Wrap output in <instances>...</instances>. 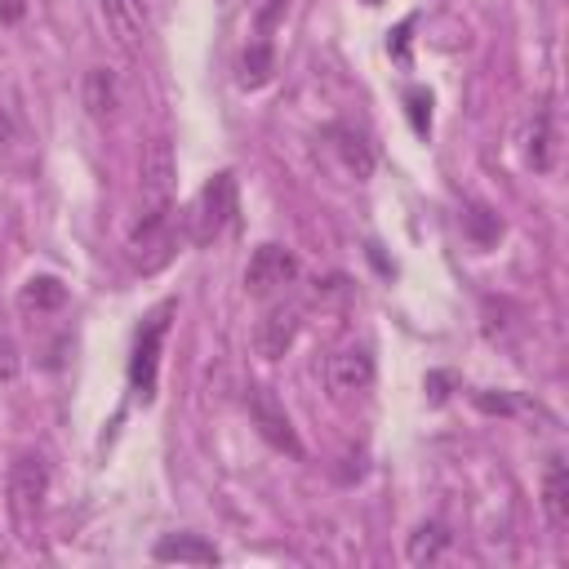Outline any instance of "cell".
<instances>
[{
    "label": "cell",
    "instance_id": "cell-1",
    "mask_svg": "<svg viewBox=\"0 0 569 569\" xmlns=\"http://www.w3.org/2000/svg\"><path fill=\"white\" fill-rule=\"evenodd\" d=\"M173 187H178V160H173V142L169 138H151V147L142 151V169H138V222H133V240L142 244L160 231H169V213H173Z\"/></svg>",
    "mask_w": 569,
    "mask_h": 569
},
{
    "label": "cell",
    "instance_id": "cell-2",
    "mask_svg": "<svg viewBox=\"0 0 569 569\" xmlns=\"http://www.w3.org/2000/svg\"><path fill=\"white\" fill-rule=\"evenodd\" d=\"M178 311V302H160L156 311L142 316L138 333H133V356H129V387L142 405L156 400V382H160V347H164V333H169V316Z\"/></svg>",
    "mask_w": 569,
    "mask_h": 569
},
{
    "label": "cell",
    "instance_id": "cell-3",
    "mask_svg": "<svg viewBox=\"0 0 569 569\" xmlns=\"http://www.w3.org/2000/svg\"><path fill=\"white\" fill-rule=\"evenodd\" d=\"M236 200H240V191H236V173L231 169H218L204 187H200V196H196V204H191V213H187V236H191V244H213L222 231H227V222L236 218Z\"/></svg>",
    "mask_w": 569,
    "mask_h": 569
},
{
    "label": "cell",
    "instance_id": "cell-4",
    "mask_svg": "<svg viewBox=\"0 0 569 569\" xmlns=\"http://www.w3.org/2000/svg\"><path fill=\"white\" fill-rule=\"evenodd\" d=\"M49 498V462L40 453H18L9 462V511L27 529Z\"/></svg>",
    "mask_w": 569,
    "mask_h": 569
},
{
    "label": "cell",
    "instance_id": "cell-5",
    "mask_svg": "<svg viewBox=\"0 0 569 569\" xmlns=\"http://www.w3.org/2000/svg\"><path fill=\"white\" fill-rule=\"evenodd\" d=\"M244 405H249V418H253L258 436H262L271 449L289 453V458H307V449H302V440H298V431H293V422H289L284 405H280V400H276L267 387H249Z\"/></svg>",
    "mask_w": 569,
    "mask_h": 569
},
{
    "label": "cell",
    "instance_id": "cell-6",
    "mask_svg": "<svg viewBox=\"0 0 569 569\" xmlns=\"http://www.w3.org/2000/svg\"><path fill=\"white\" fill-rule=\"evenodd\" d=\"M293 280H298V258H293V249H284V244H276V240H267V244L253 249V258H249V267H244V289H249L253 298H267V293H276V289H284V284H293Z\"/></svg>",
    "mask_w": 569,
    "mask_h": 569
},
{
    "label": "cell",
    "instance_id": "cell-7",
    "mask_svg": "<svg viewBox=\"0 0 569 569\" xmlns=\"http://www.w3.org/2000/svg\"><path fill=\"white\" fill-rule=\"evenodd\" d=\"M298 329H302L298 307H289V302L267 307L262 320L253 325V347H258V356H262V360H280V356H289L293 342H298Z\"/></svg>",
    "mask_w": 569,
    "mask_h": 569
},
{
    "label": "cell",
    "instance_id": "cell-8",
    "mask_svg": "<svg viewBox=\"0 0 569 569\" xmlns=\"http://www.w3.org/2000/svg\"><path fill=\"white\" fill-rule=\"evenodd\" d=\"M325 382L333 396H356V391H369L373 382V356L365 347H342L325 360Z\"/></svg>",
    "mask_w": 569,
    "mask_h": 569
},
{
    "label": "cell",
    "instance_id": "cell-9",
    "mask_svg": "<svg viewBox=\"0 0 569 569\" xmlns=\"http://www.w3.org/2000/svg\"><path fill=\"white\" fill-rule=\"evenodd\" d=\"M98 13L107 22V36L124 49V53H138L142 40H147V13L138 0H98Z\"/></svg>",
    "mask_w": 569,
    "mask_h": 569
},
{
    "label": "cell",
    "instance_id": "cell-10",
    "mask_svg": "<svg viewBox=\"0 0 569 569\" xmlns=\"http://www.w3.org/2000/svg\"><path fill=\"white\" fill-rule=\"evenodd\" d=\"M151 560H160V565H218L222 556H218V547L213 542H204L200 533H164L156 547H151Z\"/></svg>",
    "mask_w": 569,
    "mask_h": 569
},
{
    "label": "cell",
    "instance_id": "cell-11",
    "mask_svg": "<svg viewBox=\"0 0 569 569\" xmlns=\"http://www.w3.org/2000/svg\"><path fill=\"white\" fill-rule=\"evenodd\" d=\"M542 511H547V525L556 533L569 529V467H565V458H551L542 471Z\"/></svg>",
    "mask_w": 569,
    "mask_h": 569
},
{
    "label": "cell",
    "instance_id": "cell-12",
    "mask_svg": "<svg viewBox=\"0 0 569 569\" xmlns=\"http://www.w3.org/2000/svg\"><path fill=\"white\" fill-rule=\"evenodd\" d=\"M62 307H67V284L58 276H31L18 289V311L22 316H49V311H62Z\"/></svg>",
    "mask_w": 569,
    "mask_h": 569
},
{
    "label": "cell",
    "instance_id": "cell-13",
    "mask_svg": "<svg viewBox=\"0 0 569 569\" xmlns=\"http://www.w3.org/2000/svg\"><path fill=\"white\" fill-rule=\"evenodd\" d=\"M271 76H276V49H271V40L258 36L236 62V84L240 89H262V84H271Z\"/></svg>",
    "mask_w": 569,
    "mask_h": 569
},
{
    "label": "cell",
    "instance_id": "cell-14",
    "mask_svg": "<svg viewBox=\"0 0 569 569\" xmlns=\"http://www.w3.org/2000/svg\"><path fill=\"white\" fill-rule=\"evenodd\" d=\"M80 98H84V107H89L93 120H107V116L120 107L116 76H111L107 67H89V71H84V89H80Z\"/></svg>",
    "mask_w": 569,
    "mask_h": 569
},
{
    "label": "cell",
    "instance_id": "cell-15",
    "mask_svg": "<svg viewBox=\"0 0 569 569\" xmlns=\"http://www.w3.org/2000/svg\"><path fill=\"white\" fill-rule=\"evenodd\" d=\"M445 551H449V529H445L440 520H422V525L409 533V542H405L409 565H431V560H440Z\"/></svg>",
    "mask_w": 569,
    "mask_h": 569
},
{
    "label": "cell",
    "instance_id": "cell-16",
    "mask_svg": "<svg viewBox=\"0 0 569 569\" xmlns=\"http://www.w3.org/2000/svg\"><path fill=\"white\" fill-rule=\"evenodd\" d=\"M325 138H333V147H338V156L347 160V173H351L356 182L373 173V151L365 147V138H360L356 129H347V124H333Z\"/></svg>",
    "mask_w": 569,
    "mask_h": 569
},
{
    "label": "cell",
    "instance_id": "cell-17",
    "mask_svg": "<svg viewBox=\"0 0 569 569\" xmlns=\"http://www.w3.org/2000/svg\"><path fill=\"white\" fill-rule=\"evenodd\" d=\"M462 231H467V240H471L476 249H489V244L502 236V218H498L489 204H471V209L462 213Z\"/></svg>",
    "mask_w": 569,
    "mask_h": 569
},
{
    "label": "cell",
    "instance_id": "cell-18",
    "mask_svg": "<svg viewBox=\"0 0 569 569\" xmlns=\"http://www.w3.org/2000/svg\"><path fill=\"white\" fill-rule=\"evenodd\" d=\"M525 160L538 169V173H547L551 169V120L538 111L533 116V124H529V147H525Z\"/></svg>",
    "mask_w": 569,
    "mask_h": 569
},
{
    "label": "cell",
    "instance_id": "cell-19",
    "mask_svg": "<svg viewBox=\"0 0 569 569\" xmlns=\"http://www.w3.org/2000/svg\"><path fill=\"white\" fill-rule=\"evenodd\" d=\"M405 102H409L405 111H409L413 133H418V138H427V133H431V93H427V89H409V93H405Z\"/></svg>",
    "mask_w": 569,
    "mask_h": 569
},
{
    "label": "cell",
    "instance_id": "cell-20",
    "mask_svg": "<svg viewBox=\"0 0 569 569\" xmlns=\"http://www.w3.org/2000/svg\"><path fill=\"white\" fill-rule=\"evenodd\" d=\"M18 347H13V338L9 333H0V382H13L18 378Z\"/></svg>",
    "mask_w": 569,
    "mask_h": 569
},
{
    "label": "cell",
    "instance_id": "cell-21",
    "mask_svg": "<svg viewBox=\"0 0 569 569\" xmlns=\"http://www.w3.org/2000/svg\"><path fill=\"white\" fill-rule=\"evenodd\" d=\"M284 4H289V0H262V4H258V36H262V40H267V36H271V27L280 22Z\"/></svg>",
    "mask_w": 569,
    "mask_h": 569
},
{
    "label": "cell",
    "instance_id": "cell-22",
    "mask_svg": "<svg viewBox=\"0 0 569 569\" xmlns=\"http://www.w3.org/2000/svg\"><path fill=\"white\" fill-rule=\"evenodd\" d=\"M476 405H480L485 413H511V409H516L507 396H476Z\"/></svg>",
    "mask_w": 569,
    "mask_h": 569
},
{
    "label": "cell",
    "instance_id": "cell-23",
    "mask_svg": "<svg viewBox=\"0 0 569 569\" xmlns=\"http://www.w3.org/2000/svg\"><path fill=\"white\" fill-rule=\"evenodd\" d=\"M27 18V0H0V22H22Z\"/></svg>",
    "mask_w": 569,
    "mask_h": 569
},
{
    "label": "cell",
    "instance_id": "cell-24",
    "mask_svg": "<svg viewBox=\"0 0 569 569\" xmlns=\"http://www.w3.org/2000/svg\"><path fill=\"white\" fill-rule=\"evenodd\" d=\"M4 138H9V129H4V120H0V147H4Z\"/></svg>",
    "mask_w": 569,
    "mask_h": 569
},
{
    "label": "cell",
    "instance_id": "cell-25",
    "mask_svg": "<svg viewBox=\"0 0 569 569\" xmlns=\"http://www.w3.org/2000/svg\"><path fill=\"white\" fill-rule=\"evenodd\" d=\"M365 4H382V0H365Z\"/></svg>",
    "mask_w": 569,
    "mask_h": 569
}]
</instances>
